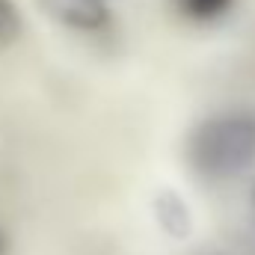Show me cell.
I'll return each mask as SVG.
<instances>
[{"instance_id": "obj_7", "label": "cell", "mask_w": 255, "mask_h": 255, "mask_svg": "<svg viewBox=\"0 0 255 255\" xmlns=\"http://www.w3.org/2000/svg\"><path fill=\"white\" fill-rule=\"evenodd\" d=\"M0 250H3V241H0Z\"/></svg>"}, {"instance_id": "obj_8", "label": "cell", "mask_w": 255, "mask_h": 255, "mask_svg": "<svg viewBox=\"0 0 255 255\" xmlns=\"http://www.w3.org/2000/svg\"><path fill=\"white\" fill-rule=\"evenodd\" d=\"M104 3H110V0H104Z\"/></svg>"}, {"instance_id": "obj_5", "label": "cell", "mask_w": 255, "mask_h": 255, "mask_svg": "<svg viewBox=\"0 0 255 255\" xmlns=\"http://www.w3.org/2000/svg\"><path fill=\"white\" fill-rule=\"evenodd\" d=\"M24 33V15L15 0H0V48H9Z\"/></svg>"}, {"instance_id": "obj_2", "label": "cell", "mask_w": 255, "mask_h": 255, "mask_svg": "<svg viewBox=\"0 0 255 255\" xmlns=\"http://www.w3.org/2000/svg\"><path fill=\"white\" fill-rule=\"evenodd\" d=\"M39 12L74 33H101L113 21V9L104 0H36Z\"/></svg>"}, {"instance_id": "obj_6", "label": "cell", "mask_w": 255, "mask_h": 255, "mask_svg": "<svg viewBox=\"0 0 255 255\" xmlns=\"http://www.w3.org/2000/svg\"><path fill=\"white\" fill-rule=\"evenodd\" d=\"M253 211H255V184H253Z\"/></svg>"}, {"instance_id": "obj_3", "label": "cell", "mask_w": 255, "mask_h": 255, "mask_svg": "<svg viewBox=\"0 0 255 255\" xmlns=\"http://www.w3.org/2000/svg\"><path fill=\"white\" fill-rule=\"evenodd\" d=\"M151 217L157 229L172 241H187L196 226L193 208L187 205L184 193H178L175 187H157L151 193Z\"/></svg>"}, {"instance_id": "obj_1", "label": "cell", "mask_w": 255, "mask_h": 255, "mask_svg": "<svg viewBox=\"0 0 255 255\" xmlns=\"http://www.w3.org/2000/svg\"><path fill=\"white\" fill-rule=\"evenodd\" d=\"M184 157L193 172L208 181L250 172L255 166V113L241 107L208 113L190 128Z\"/></svg>"}, {"instance_id": "obj_4", "label": "cell", "mask_w": 255, "mask_h": 255, "mask_svg": "<svg viewBox=\"0 0 255 255\" xmlns=\"http://www.w3.org/2000/svg\"><path fill=\"white\" fill-rule=\"evenodd\" d=\"M235 0H175L178 15H184L187 21H196V24H214L226 18Z\"/></svg>"}]
</instances>
